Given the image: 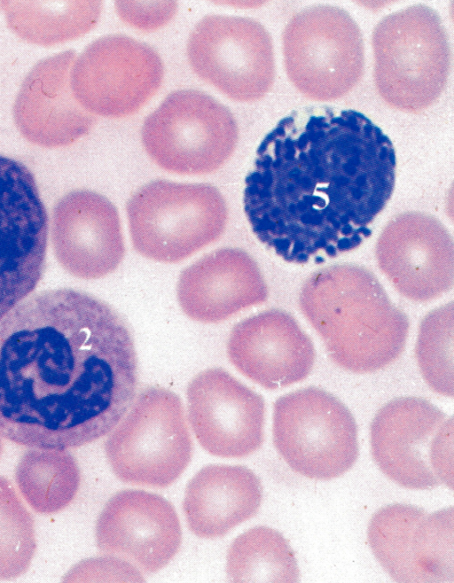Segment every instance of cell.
Instances as JSON below:
<instances>
[{"label": "cell", "instance_id": "1", "mask_svg": "<svg viewBox=\"0 0 454 583\" xmlns=\"http://www.w3.org/2000/svg\"><path fill=\"white\" fill-rule=\"evenodd\" d=\"M137 358L122 318L73 289L38 292L0 322V435L67 450L109 434L131 407Z\"/></svg>", "mask_w": 454, "mask_h": 583}, {"label": "cell", "instance_id": "2", "mask_svg": "<svg viewBox=\"0 0 454 583\" xmlns=\"http://www.w3.org/2000/svg\"><path fill=\"white\" fill-rule=\"evenodd\" d=\"M395 169L391 140L364 114L301 108L261 142L245 179V215L256 238L287 262L336 257L372 235Z\"/></svg>", "mask_w": 454, "mask_h": 583}, {"label": "cell", "instance_id": "3", "mask_svg": "<svg viewBox=\"0 0 454 583\" xmlns=\"http://www.w3.org/2000/svg\"><path fill=\"white\" fill-rule=\"evenodd\" d=\"M300 304L330 359L345 370H380L404 350L408 320L365 269L335 266L317 272L304 284Z\"/></svg>", "mask_w": 454, "mask_h": 583}, {"label": "cell", "instance_id": "4", "mask_svg": "<svg viewBox=\"0 0 454 583\" xmlns=\"http://www.w3.org/2000/svg\"><path fill=\"white\" fill-rule=\"evenodd\" d=\"M374 82L390 106L418 113L432 105L450 72L448 34L438 13L416 4L384 17L372 32Z\"/></svg>", "mask_w": 454, "mask_h": 583}, {"label": "cell", "instance_id": "5", "mask_svg": "<svg viewBox=\"0 0 454 583\" xmlns=\"http://www.w3.org/2000/svg\"><path fill=\"white\" fill-rule=\"evenodd\" d=\"M134 249L143 257L177 263L216 241L228 221L222 193L207 183L153 181L129 199Z\"/></svg>", "mask_w": 454, "mask_h": 583}, {"label": "cell", "instance_id": "6", "mask_svg": "<svg viewBox=\"0 0 454 583\" xmlns=\"http://www.w3.org/2000/svg\"><path fill=\"white\" fill-rule=\"evenodd\" d=\"M105 453L113 472L124 483L158 488L172 485L193 453L179 396L164 387L142 390L110 432Z\"/></svg>", "mask_w": 454, "mask_h": 583}, {"label": "cell", "instance_id": "7", "mask_svg": "<svg viewBox=\"0 0 454 583\" xmlns=\"http://www.w3.org/2000/svg\"><path fill=\"white\" fill-rule=\"evenodd\" d=\"M357 433L350 410L323 389H298L274 402L275 448L305 478L331 480L348 471L359 455Z\"/></svg>", "mask_w": 454, "mask_h": 583}, {"label": "cell", "instance_id": "8", "mask_svg": "<svg viewBox=\"0 0 454 583\" xmlns=\"http://www.w3.org/2000/svg\"><path fill=\"white\" fill-rule=\"evenodd\" d=\"M283 54L291 82L315 101L347 95L364 74L361 30L348 12L333 5L295 13L283 32Z\"/></svg>", "mask_w": 454, "mask_h": 583}, {"label": "cell", "instance_id": "9", "mask_svg": "<svg viewBox=\"0 0 454 583\" xmlns=\"http://www.w3.org/2000/svg\"><path fill=\"white\" fill-rule=\"evenodd\" d=\"M143 146L160 168L178 175L216 171L231 158L239 139L231 112L195 89L170 93L145 120Z\"/></svg>", "mask_w": 454, "mask_h": 583}, {"label": "cell", "instance_id": "10", "mask_svg": "<svg viewBox=\"0 0 454 583\" xmlns=\"http://www.w3.org/2000/svg\"><path fill=\"white\" fill-rule=\"evenodd\" d=\"M187 56L200 79L235 101L259 100L274 82L271 36L251 18L205 16L190 34Z\"/></svg>", "mask_w": 454, "mask_h": 583}, {"label": "cell", "instance_id": "11", "mask_svg": "<svg viewBox=\"0 0 454 583\" xmlns=\"http://www.w3.org/2000/svg\"><path fill=\"white\" fill-rule=\"evenodd\" d=\"M48 230L33 174L23 163L0 155V322L40 282Z\"/></svg>", "mask_w": 454, "mask_h": 583}, {"label": "cell", "instance_id": "12", "mask_svg": "<svg viewBox=\"0 0 454 583\" xmlns=\"http://www.w3.org/2000/svg\"><path fill=\"white\" fill-rule=\"evenodd\" d=\"M164 66L150 45L123 35L92 43L75 66L77 97L90 112L122 118L142 108L158 91Z\"/></svg>", "mask_w": 454, "mask_h": 583}, {"label": "cell", "instance_id": "13", "mask_svg": "<svg viewBox=\"0 0 454 583\" xmlns=\"http://www.w3.org/2000/svg\"><path fill=\"white\" fill-rule=\"evenodd\" d=\"M186 400L191 428L210 455L242 458L262 447L264 400L226 370L212 368L197 374L188 384Z\"/></svg>", "mask_w": 454, "mask_h": 583}, {"label": "cell", "instance_id": "14", "mask_svg": "<svg viewBox=\"0 0 454 583\" xmlns=\"http://www.w3.org/2000/svg\"><path fill=\"white\" fill-rule=\"evenodd\" d=\"M95 538L100 553L155 573L178 553L182 527L176 509L161 495L126 489L106 503L96 522Z\"/></svg>", "mask_w": 454, "mask_h": 583}, {"label": "cell", "instance_id": "15", "mask_svg": "<svg viewBox=\"0 0 454 583\" xmlns=\"http://www.w3.org/2000/svg\"><path fill=\"white\" fill-rule=\"evenodd\" d=\"M226 353L242 375L268 390L302 381L316 360L310 338L290 315L276 309L237 323L227 340Z\"/></svg>", "mask_w": 454, "mask_h": 583}, {"label": "cell", "instance_id": "16", "mask_svg": "<svg viewBox=\"0 0 454 583\" xmlns=\"http://www.w3.org/2000/svg\"><path fill=\"white\" fill-rule=\"evenodd\" d=\"M446 414L419 397L395 398L379 409L370 428L372 458L383 474L412 490L441 485L429 462L430 443Z\"/></svg>", "mask_w": 454, "mask_h": 583}, {"label": "cell", "instance_id": "17", "mask_svg": "<svg viewBox=\"0 0 454 583\" xmlns=\"http://www.w3.org/2000/svg\"><path fill=\"white\" fill-rule=\"evenodd\" d=\"M176 297L187 317L203 323H216L264 302L268 288L249 254L237 248H222L182 271Z\"/></svg>", "mask_w": 454, "mask_h": 583}, {"label": "cell", "instance_id": "18", "mask_svg": "<svg viewBox=\"0 0 454 583\" xmlns=\"http://www.w3.org/2000/svg\"><path fill=\"white\" fill-rule=\"evenodd\" d=\"M262 486L243 465L210 464L188 482L183 511L189 530L202 539L227 534L259 510Z\"/></svg>", "mask_w": 454, "mask_h": 583}, {"label": "cell", "instance_id": "19", "mask_svg": "<svg viewBox=\"0 0 454 583\" xmlns=\"http://www.w3.org/2000/svg\"><path fill=\"white\" fill-rule=\"evenodd\" d=\"M71 242L62 257L73 275L98 279L114 272L125 254L124 238L118 210L91 191L74 193L70 200Z\"/></svg>", "mask_w": 454, "mask_h": 583}, {"label": "cell", "instance_id": "20", "mask_svg": "<svg viewBox=\"0 0 454 583\" xmlns=\"http://www.w3.org/2000/svg\"><path fill=\"white\" fill-rule=\"evenodd\" d=\"M378 260L394 286L410 299L430 300L452 287L453 254L446 244L382 245Z\"/></svg>", "mask_w": 454, "mask_h": 583}, {"label": "cell", "instance_id": "21", "mask_svg": "<svg viewBox=\"0 0 454 583\" xmlns=\"http://www.w3.org/2000/svg\"><path fill=\"white\" fill-rule=\"evenodd\" d=\"M15 482L32 509L51 515L65 509L75 498L81 473L67 450L32 448L18 463Z\"/></svg>", "mask_w": 454, "mask_h": 583}, {"label": "cell", "instance_id": "22", "mask_svg": "<svg viewBox=\"0 0 454 583\" xmlns=\"http://www.w3.org/2000/svg\"><path fill=\"white\" fill-rule=\"evenodd\" d=\"M225 572L231 582H297L300 571L286 539L268 526H255L230 545Z\"/></svg>", "mask_w": 454, "mask_h": 583}, {"label": "cell", "instance_id": "23", "mask_svg": "<svg viewBox=\"0 0 454 583\" xmlns=\"http://www.w3.org/2000/svg\"><path fill=\"white\" fill-rule=\"evenodd\" d=\"M427 512L403 503L387 505L369 522L367 538L372 554L396 582H420L414 568L411 544L413 532Z\"/></svg>", "mask_w": 454, "mask_h": 583}, {"label": "cell", "instance_id": "24", "mask_svg": "<svg viewBox=\"0 0 454 583\" xmlns=\"http://www.w3.org/2000/svg\"><path fill=\"white\" fill-rule=\"evenodd\" d=\"M35 551L33 517L12 483L0 476V580L25 574Z\"/></svg>", "mask_w": 454, "mask_h": 583}, {"label": "cell", "instance_id": "25", "mask_svg": "<svg viewBox=\"0 0 454 583\" xmlns=\"http://www.w3.org/2000/svg\"><path fill=\"white\" fill-rule=\"evenodd\" d=\"M415 354L427 385L441 395L453 398L452 304L437 308L425 317L419 327Z\"/></svg>", "mask_w": 454, "mask_h": 583}, {"label": "cell", "instance_id": "26", "mask_svg": "<svg viewBox=\"0 0 454 583\" xmlns=\"http://www.w3.org/2000/svg\"><path fill=\"white\" fill-rule=\"evenodd\" d=\"M454 509L427 514L417 525L411 552L420 582L454 581Z\"/></svg>", "mask_w": 454, "mask_h": 583}, {"label": "cell", "instance_id": "27", "mask_svg": "<svg viewBox=\"0 0 454 583\" xmlns=\"http://www.w3.org/2000/svg\"><path fill=\"white\" fill-rule=\"evenodd\" d=\"M67 582H143L141 570L117 556L104 555L82 560L63 578Z\"/></svg>", "mask_w": 454, "mask_h": 583}, {"label": "cell", "instance_id": "28", "mask_svg": "<svg viewBox=\"0 0 454 583\" xmlns=\"http://www.w3.org/2000/svg\"><path fill=\"white\" fill-rule=\"evenodd\" d=\"M119 17L129 26L152 32L165 26L176 14V2H115Z\"/></svg>", "mask_w": 454, "mask_h": 583}, {"label": "cell", "instance_id": "29", "mask_svg": "<svg viewBox=\"0 0 454 583\" xmlns=\"http://www.w3.org/2000/svg\"><path fill=\"white\" fill-rule=\"evenodd\" d=\"M453 418H446L433 437L429 447L431 468L439 479L450 490L453 489Z\"/></svg>", "mask_w": 454, "mask_h": 583}, {"label": "cell", "instance_id": "30", "mask_svg": "<svg viewBox=\"0 0 454 583\" xmlns=\"http://www.w3.org/2000/svg\"><path fill=\"white\" fill-rule=\"evenodd\" d=\"M2 452H3V443H2L1 435H0V457H1Z\"/></svg>", "mask_w": 454, "mask_h": 583}]
</instances>
